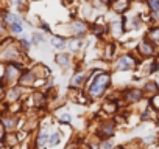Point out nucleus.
Returning <instances> with one entry per match:
<instances>
[{"label":"nucleus","mask_w":159,"mask_h":149,"mask_svg":"<svg viewBox=\"0 0 159 149\" xmlns=\"http://www.w3.org/2000/svg\"><path fill=\"white\" fill-rule=\"evenodd\" d=\"M109 81H111L109 73H100V74H97L95 79H94V83L91 84V89H89L91 96H94V98L102 96V95L105 93V90L108 89Z\"/></svg>","instance_id":"nucleus-1"},{"label":"nucleus","mask_w":159,"mask_h":149,"mask_svg":"<svg viewBox=\"0 0 159 149\" xmlns=\"http://www.w3.org/2000/svg\"><path fill=\"white\" fill-rule=\"evenodd\" d=\"M52 44H53L56 48H64L66 40H64L62 37H53V39H52Z\"/></svg>","instance_id":"nucleus-11"},{"label":"nucleus","mask_w":159,"mask_h":149,"mask_svg":"<svg viewBox=\"0 0 159 149\" xmlns=\"http://www.w3.org/2000/svg\"><path fill=\"white\" fill-rule=\"evenodd\" d=\"M83 79H84V73H78V74H75V78L72 79V86H78Z\"/></svg>","instance_id":"nucleus-13"},{"label":"nucleus","mask_w":159,"mask_h":149,"mask_svg":"<svg viewBox=\"0 0 159 149\" xmlns=\"http://www.w3.org/2000/svg\"><path fill=\"white\" fill-rule=\"evenodd\" d=\"M147 90H148V92H156V90H157V84H156V83H148V84L145 86V92H147Z\"/></svg>","instance_id":"nucleus-16"},{"label":"nucleus","mask_w":159,"mask_h":149,"mask_svg":"<svg viewBox=\"0 0 159 149\" xmlns=\"http://www.w3.org/2000/svg\"><path fill=\"white\" fill-rule=\"evenodd\" d=\"M33 39H34V42H36V44H39V42H42V36H41V34H36V36H34Z\"/></svg>","instance_id":"nucleus-20"},{"label":"nucleus","mask_w":159,"mask_h":149,"mask_svg":"<svg viewBox=\"0 0 159 149\" xmlns=\"http://www.w3.org/2000/svg\"><path fill=\"white\" fill-rule=\"evenodd\" d=\"M112 134H114V126H112V124H103V126H102L100 135H102L103 138H108V137L112 135Z\"/></svg>","instance_id":"nucleus-8"},{"label":"nucleus","mask_w":159,"mask_h":149,"mask_svg":"<svg viewBox=\"0 0 159 149\" xmlns=\"http://www.w3.org/2000/svg\"><path fill=\"white\" fill-rule=\"evenodd\" d=\"M103 31H105L103 25H95V28H94V33L95 34H103Z\"/></svg>","instance_id":"nucleus-18"},{"label":"nucleus","mask_w":159,"mask_h":149,"mask_svg":"<svg viewBox=\"0 0 159 149\" xmlns=\"http://www.w3.org/2000/svg\"><path fill=\"white\" fill-rule=\"evenodd\" d=\"M147 5L154 19H159V0H147Z\"/></svg>","instance_id":"nucleus-6"},{"label":"nucleus","mask_w":159,"mask_h":149,"mask_svg":"<svg viewBox=\"0 0 159 149\" xmlns=\"http://www.w3.org/2000/svg\"><path fill=\"white\" fill-rule=\"evenodd\" d=\"M136 65V59L133 57V56H129V54H125V56H122L119 61H117V70H129V68H133Z\"/></svg>","instance_id":"nucleus-2"},{"label":"nucleus","mask_w":159,"mask_h":149,"mask_svg":"<svg viewBox=\"0 0 159 149\" xmlns=\"http://www.w3.org/2000/svg\"><path fill=\"white\" fill-rule=\"evenodd\" d=\"M56 61H58V62H61V65H62V67H67V65H69V62H70V57H69L67 54H59V56H56Z\"/></svg>","instance_id":"nucleus-10"},{"label":"nucleus","mask_w":159,"mask_h":149,"mask_svg":"<svg viewBox=\"0 0 159 149\" xmlns=\"http://www.w3.org/2000/svg\"><path fill=\"white\" fill-rule=\"evenodd\" d=\"M72 30H73L76 34H83V33H86V23L76 20V22L72 23Z\"/></svg>","instance_id":"nucleus-7"},{"label":"nucleus","mask_w":159,"mask_h":149,"mask_svg":"<svg viewBox=\"0 0 159 149\" xmlns=\"http://www.w3.org/2000/svg\"><path fill=\"white\" fill-rule=\"evenodd\" d=\"M148 39L151 42H159V28H151L148 33Z\"/></svg>","instance_id":"nucleus-9"},{"label":"nucleus","mask_w":159,"mask_h":149,"mask_svg":"<svg viewBox=\"0 0 159 149\" xmlns=\"http://www.w3.org/2000/svg\"><path fill=\"white\" fill-rule=\"evenodd\" d=\"M59 140H61V135L59 134H55V135H52V140L48 143L50 144H56V143H59Z\"/></svg>","instance_id":"nucleus-17"},{"label":"nucleus","mask_w":159,"mask_h":149,"mask_svg":"<svg viewBox=\"0 0 159 149\" xmlns=\"http://www.w3.org/2000/svg\"><path fill=\"white\" fill-rule=\"evenodd\" d=\"M142 98V90L139 89H129L125 92V101L126 103H136Z\"/></svg>","instance_id":"nucleus-4"},{"label":"nucleus","mask_w":159,"mask_h":149,"mask_svg":"<svg viewBox=\"0 0 159 149\" xmlns=\"http://www.w3.org/2000/svg\"><path fill=\"white\" fill-rule=\"evenodd\" d=\"M47 138H48V134H47V132H41V135H39V138H38V144L42 146V144L47 141Z\"/></svg>","instance_id":"nucleus-15"},{"label":"nucleus","mask_w":159,"mask_h":149,"mask_svg":"<svg viewBox=\"0 0 159 149\" xmlns=\"http://www.w3.org/2000/svg\"><path fill=\"white\" fill-rule=\"evenodd\" d=\"M3 124H5L7 129H13L14 124H16V121H14L13 118H5V120H3Z\"/></svg>","instance_id":"nucleus-14"},{"label":"nucleus","mask_w":159,"mask_h":149,"mask_svg":"<svg viewBox=\"0 0 159 149\" xmlns=\"http://www.w3.org/2000/svg\"><path fill=\"white\" fill-rule=\"evenodd\" d=\"M139 51H140L142 54H145V56H151L153 51H154L153 44H151L150 40H142V42L139 44Z\"/></svg>","instance_id":"nucleus-5"},{"label":"nucleus","mask_w":159,"mask_h":149,"mask_svg":"<svg viewBox=\"0 0 159 149\" xmlns=\"http://www.w3.org/2000/svg\"><path fill=\"white\" fill-rule=\"evenodd\" d=\"M10 27H11V31H13V33H22V30H24L22 22H14V23H11Z\"/></svg>","instance_id":"nucleus-12"},{"label":"nucleus","mask_w":159,"mask_h":149,"mask_svg":"<svg viewBox=\"0 0 159 149\" xmlns=\"http://www.w3.org/2000/svg\"><path fill=\"white\" fill-rule=\"evenodd\" d=\"M128 6H129V0H112L111 2V8L119 14L125 13L128 10Z\"/></svg>","instance_id":"nucleus-3"},{"label":"nucleus","mask_w":159,"mask_h":149,"mask_svg":"<svg viewBox=\"0 0 159 149\" xmlns=\"http://www.w3.org/2000/svg\"><path fill=\"white\" fill-rule=\"evenodd\" d=\"M112 147V144L109 143V141H103V144H102V149H111Z\"/></svg>","instance_id":"nucleus-19"}]
</instances>
